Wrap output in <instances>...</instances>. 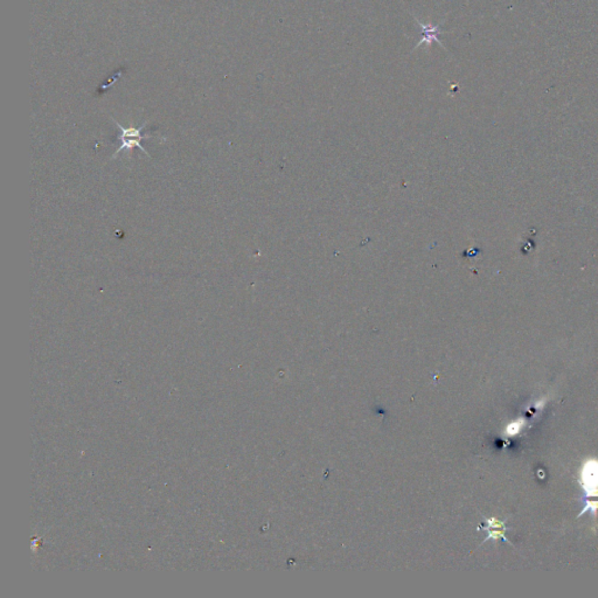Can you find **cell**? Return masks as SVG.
Here are the masks:
<instances>
[{
  "mask_svg": "<svg viewBox=\"0 0 598 598\" xmlns=\"http://www.w3.org/2000/svg\"><path fill=\"white\" fill-rule=\"evenodd\" d=\"M116 125L118 126L119 129V135H118V140H119V147L115 152L114 157H116L119 152L123 151V150H132V148L137 147L139 150H142L146 156H150L147 153V151L145 150L142 146V140L143 139H146L148 138V136H145L142 134V131L145 125L140 126V127H129V129H125V127H123L116 123Z\"/></svg>",
  "mask_w": 598,
  "mask_h": 598,
  "instance_id": "obj_1",
  "label": "cell"
},
{
  "mask_svg": "<svg viewBox=\"0 0 598 598\" xmlns=\"http://www.w3.org/2000/svg\"><path fill=\"white\" fill-rule=\"evenodd\" d=\"M581 484L587 497H598V461L589 460L581 471Z\"/></svg>",
  "mask_w": 598,
  "mask_h": 598,
  "instance_id": "obj_2",
  "label": "cell"
},
{
  "mask_svg": "<svg viewBox=\"0 0 598 598\" xmlns=\"http://www.w3.org/2000/svg\"><path fill=\"white\" fill-rule=\"evenodd\" d=\"M415 20L418 23L420 28H422V40H420L419 42L417 43V47H419L420 45H423V43H427V45H429V46H430L432 42H438L440 46L443 47V43L440 42L439 39H438V35L440 34L438 26H435V25H431V24L424 25L420 21H418V20L416 18H415Z\"/></svg>",
  "mask_w": 598,
  "mask_h": 598,
  "instance_id": "obj_3",
  "label": "cell"
},
{
  "mask_svg": "<svg viewBox=\"0 0 598 598\" xmlns=\"http://www.w3.org/2000/svg\"><path fill=\"white\" fill-rule=\"evenodd\" d=\"M488 527H489V528H488L489 536H488V538H486V540H489L491 538L494 539V540L504 539L506 542H510L508 540L506 539L505 533H504V530L506 529L505 526H504V523L496 520V519H494V518H492V519H490V520H488ZM486 540H485V541H486Z\"/></svg>",
  "mask_w": 598,
  "mask_h": 598,
  "instance_id": "obj_4",
  "label": "cell"
},
{
  "mask_svg": "<svg viewBox=\"0 0 598 598\" xmlns=\"http://www.w3.org/2000/svg\"><path fill=\"white\" fill-rule=\"evenodd\" d=\"M585 505H587V506H585L582 512H581L579 514V517H581V515H583L585 512H587V511H591L592 515H596V511L598 510V500H596V501H590V500H589V501L585 502Z\"/></svg>",
  "mask_w": 598,
  "mask_h": 598,
  "instance_id": "obj_5",
  "label": "cell"
},
{
  "mask_svg": "<svg viewBox=\"0 0 598 598\" xmlns=\"http://www.w3.org/2000/svg\"><path fill=\"white\" fill-rule=\"evenodd\" d=\"M522 427V422L521 420H515V422L511 423L508 428H507V434L513 436V435H517L519 431H520V429Z\"/></svg>",
  "mask_w": 598,
  "mask_h": 598,
  "instance_id": "obj_6",
  "label": "cell"
}]
</instances>
